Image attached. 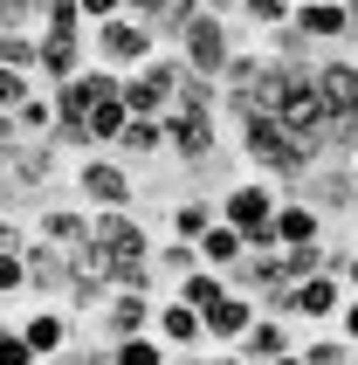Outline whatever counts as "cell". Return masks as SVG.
Wrapping results in <instances>:
<instances>
[{
  "label": "cell",
  "instance_id": "cell-1",
  "mask_svg": "<svg viewBox=\"0 0 358 365\" xmlns=\"http://www.w3.org/2000/svg\"><path fill=\"white\" fill-rule=\"evenodd\" d=\"M276 207H282V186L262 180V173H248V180H235L227 193H220V221L241 227L248 248H282L276 242Z\"/></svg>",
  "mask_w": 358,
  "mask_h": 365
},
{
  "label": "cell",
  "instance_id": "cell-2",
  "mask_svg": "<svg viewBox=\"0 0 358 365\" xmlns=\"http://www.w3.org/2000/svg\"><path fill=\"white\" fill-rule=\"evenodd\" d=\"M159 56V28L138 14H111L90 28V62H103V69H118V76H131V69H145V62Z\"/></svg>",
  "mask_w": 358,
  "mask_h": 365
},
{
  "label": "cell",
  "instance_id": "cell-3",
  "mask_svg": "<svg viewBox=\"0 0 358 365\" xmlns=\"http://www.w3.org/2000/svg\"><path fill=\"white\" fill-rule=\"evenodd\" d=\"M69 186H76V200L97 214V207H131L138 200V173L118 159V152H83L69 165Z\"/></svg>",
  "mask_w": 358,
  "mask_h": 365
},
{
  "label": "cell",
  "instance_id": "cell-4",
  "mask_svg": "<svg viewBox=\"0 0 358 365\" xmlns=\"http://www.w3.org/2000/svg\"><path fill=\"white\" fill-rule=\"evenodd\" d=\"M173 48H179V62H186V69H200V76H220V69H227V56H235V28H227V14L200 7Z\"/></svg>",
  "mask_w": 358,
  "mask_h": 365
},
{
  "label": "cell",
  "instance_id": "cell-5",
  "mask_svg": "<svg viewBox=\"0 0 358 365\" xmlns=\"http://www.w3.org/2000/svg\"><path fill=\"white\" fill-rule=\"evenodd\" d=\"M214 152H220V118H207V110H165V159H179V165H214Z\"/></svg>",
  "mask_w": 358,
  "mask_h": 365
},
{
  "label": "cell",
  "instance_id": "cell-6",
  "mask_svg": "<svg viewBox=\"0 0 358 365\" xmlns=\"http://www.w3.org/2000/svg\"><path fill=\"white\" fill-rule=\"evenodd\" d=\"M76 331H83V317H76L69 304H56V297L28 304V317H21V338L35 345V359H41V365H56L62 351L76 345Z\"/></svg>",
  "mask_w": 358,
  "mask_h": 365
},
{
  "label": "cell",
  "instance_id": "cell-7",
  "mask_svg": "<svg viewBox=\"0 0 358 365\" xmlns=\"http://www.w3.org/2000/svg\"><path fill=\"white\" fill-rule=\"evenodd\" d=\"M56 159H62L56 138H21L14 152L0 159V165H7V193H41V186L56 180Z\"/></svg>",
  "mask_w": 358,
  "mask_h": 365
},
{
  "label": "cell",
  "instance_id": "cell-8",
  "mask_svg": "<svg viewBox=\"0 0 358 365\" xmlns=\"http://www.w3.org/2000/svg\"><path fill=\"white\" fill-rule=\"evenodd\" d=\"M83 62H90V35H41L35 83L41 90H62L69 76H83Z\"/></svg>",
  "mask_w": 358,
  "mask_h": 365
},
{
  "label": "cell",
  "instance_id": "cell-9",
  "mask_svg": "<svg viewBox=\"0 0 358 365\" xmlns=\"http://www.w3.org/2000/svg\"><path fill=\"white\" fill-rule=\"evenodd\" d=\"M255 317H262V304L248 297V289H227L220 304H207V310H200V324H207V345H241Z\"/></svg>",
  "mask_w": 358,
  "mask_h": 365
},
{
  "label": "cell",
  "instance_id": "cell-10",
  "mask_svg": "<svg viewBox=\"0 0 358 365\" xmlns=\"http://www.w3.org/2000/svg\"><path fill=\"white\" fill-rule=\"evenodd\" d=\"M159 304H152V289H111L97 310V331L103 338H131V331H152Z\"/></svg>",
  "mask_w": 358,
  "mask_h": 365
},
{
  "label": "cell",
  "instance_id": "cell-11",
  "mask_svg": "<svg viewBox=\"0 0 358 365\" xmlns=\"http://www.w3.org/2000/svg\"><path fill=\"white\" fill-rule=\"evenodd\" d=\"M303 28V41H317V48H338V41H352V7L344 0H297V14H290Z\"/></svg>",
  "mask_w": 358,
  "mask_h": 365
},
{
  "label": "cell",
  "instance_id": "cell-12",
  "mask_svg": "<svg viewBox=\"0 0 358 365\" xmlns=\"http://www.w3.org/2000/svg\"><path fill=\"white\" fill-rule=\"evenodd\" d=\"M297 338H303V324H290V317H269V310H262L255 324H248V338H241V359L248 365H276L282 351H297Z\"/></svg>",
  "mask_w": 358,
  "mask_h": 365
},
{
  "label": "cell",
  "instance_id": "cell-13",
  "mask_svg": "<svg viewBox=\"0 0 358 365\" xmlns=\"http://www.w3.org/2000/svg\"><path fill=\"white\" fill-rule=\"evenodd\" d=\"M344 297H352V289H344V276H331V269L303 276L297 283V324H331L344 310Z\"/></svg>",
  "mask_w": 358,
  "mask_h": 365
},
{
  "label": "cell",
  "instance_id": "cell-14",
  "mask_svg": "<svg viewBox=\"0 0 358 365\" xmlns=\"http://www.w3.org/2000/svg\"><path fill=\"white\" fill-rule=\"evenodd\" d=\"M324 235H331V214H317L303 193H282V207H276V242L282 248H310V242H324Z\"/></svg>",
  "mask_w": 358,
  "mask_h": 365
},
{
  "label": "cell",
  "instance_id": "cell-15",
  "mask_svg": "<svg viewBox=\"0 0 358 365\" xmlns=\"http://www.w3.org/2000/svg\"><path fill=\"white\" fill-rule=\"evenodd\" d=\"M35 242H48V248H69L76 255L83 242H90V207H35Z\"/></svg>",
  "mask_w": 358,
  "mask_h": 365
},
{
  "label": "cell",
  "instance_id": "cell-16",
  "mask_svg": "<svg viewBox=\"0 0 358 365\" xmlns=\"http://www.w3.org/2000/svg\"><path fill=\"white\" fill-rule=\"evenodd\" d=\"M69 248H48V242H35L28 235V297H62L69 289Z\"/></svg>",
  "mask_w": 358,
  "mask_h": 365
},
{
  "label": "cell",
  "instance_id": "cell-17",
  "mask_svg": "<svg viewBox=\"0 0 358 365\" xmlns=\"http://www.w3.org/2000/svg\"><path fill=\"white\" fill-rule=\"evenodd\" d=\"M152 331H159L173 351H207V324H200V310H193V304H179V297H165V304H159Z\"/></svg>",
  "mask_w": 358,
  "mask_h": 365
},
{
  "label": "cell",
  "instance_id": "cell-18",
  "mask_svg": "<svg viewBox=\"0 0 358 365\" xmlns=\"http://www.w3.org/2000/svg\"><path fill=\"white\" fill-rule=\"evenodd\" d=\"M124 165H138V159H165V118H131L118 131V145H111Z\"/></svg>",
  "mask_w": 358,
  "mask_h": 365
},
{
  "label": "cell",
  "instance_id": "cell-19",
  "mask_svg": "<svg viewBox=\"0 0 358 365\" xmlns=\"http://www.w3.org/2000/svg\"><path fill=\"white\" fill-rule=\"evenodd\" d=\"M214 221H220V200H207V193H186V200H173V214H165L173 242H200Z\"/></svg>",
  "mask_w": 358,
  "mask_h": 365
},
{
  "label": "cell",
  "instance_id": "cell-20",
  "mask_svg": "<svg viewBox=\"0 0 358 365\" xmlns=\"http://www.w3.org/2000/svg\"><path fill=\"white\" fill-rule=\"evenodd\" d=\"M227 289H235V283H227V269H207V262H200V269H186V276L173 283V297H179V304H193V310H207V304H220Z\"/></svg>",
  "mask_w": 358,
  "mask_h": 365
},
{
  "label": "cell",
  "instance_id": "cell-21",
  "mask_svg": "<svg viewBox=\"0 0 358 365\" xmlns=\"http://www.w3.org/2000/svg\"><path fill=\"white\" fill-rule=\"evenodd\" d=\"M297 351H303L310 365H352V338H344V331H331V324H303Z\"/></svg>",
  "mask_w": 358,
  "mask_h": 365
},
{
  "label": "cell",
  "instance_id": "cell-22",
  "mask_svg": "<svg viewBox=\"0 0 358 365\" xmlns=\"http://www.w3.org/2000/svg\"><path fill=\"white\" fill-rule=\"evenodd\" d=\"M111 365H173V345L159 331H131V338H111Z\"/></svg>",
  "mask_w": 358,
  "mask_h": 365
},
{
  "label": "cell",
  "instance_id": "cell-23",
  "mask_svg": "<svg viewBox=\"0 0 358 365\" xmlns=\"http://www.w3.org/2000/svg\"><path fill=\"white\" fill-rule=\"evenodd\" d=\"M200 262H207V269H235L241 262V255H248V242H241V227H227V221H214V227H207V235H200Z\"/></svg>",
  "mask_w": 358,
  "mask_h": 365
},
{
  "label": "cell",
  "instance_id": "cell-24",
  "mask_svg": "<svg viewBox=\"0 0 358 365\" xmlns=\"http://www.w3.org/2000/svg\"><path fill=\"white\" fill-rule=\"evenodd\" d=\"M179 110H207V118H220V103H227V90H220V76H200V69H186L173 90Z\"/></svg>",
  "mask_w": 358,
  "mask_h": 365
},
{
  "label": "cell",
  "instance_id": "cell-25",
  "mask_svg": "<svg viewBox=\"0 0 358 365\" xmlns=\"http://www.w3.org/2000/svg\"><path fill=\"white\" fill-rule=\"evenodd\" d=\"M131 124V110H124V83L111 90V97H97L90 103V138H97V152H111L118 145V131Z\"/></svg>",
  "mask_w": 358,
  "mask_h": 365
},
{
  "label": "cell",
  "instance_id": "cell-26",
  "mask_svg": "<svg viewBox=\"0 0 358 365\" xmlns=\"http://www.w3.org/2000/svg\"><path fill=\"white\" fill-rule=\"evenodd\" d=\"M14 124H21V138H48V131H56V90H28V103H21L14 110Z\"/></svg>",
  "mask_w": 358,
  "mask_h": 365
},
{
  "label": "cell",
  "instance_id": "cell-27",
  "mask_svg": "<svg viewBox=\"0 0 358 365\" xmlns=\"http://www.w3.org/2000/svg\"><path fill=\"white\" fill-rule=\"evenodd\" d=\"M35 56H41V35H28V28H0V69H28V76H35Z\"/></svg>",
  "mask_w": 358,
  "mask_h": 365
},
{
  "label": "cell",
  "instance_id": "cell-28",
  "mask_svg": "<svg viewBox=\"0 0 358 365\" xmlns=\"http://www.w3.org/2000/svg\"><path fill=\"white\" fill-rule=\"evenodd\" d=\"M186 269H200V248H193V242H165V248H152V276H159V283H179Z\"/></svg>",
  "mask_w": 358,
  "mask_h": 365
},
{
  "label": "cell",
  "instance_id": "cell-29",
  "mask_svg": "<svg viewBox=\"0 0 358 365\" xmlns=\"http://www.w3.org/2000/svg\"><path fill=\"white\" fill-rule=\"evenodd\" d=\"M41 35H90L83 0H48V7H41Z\"/></svg>",
  "mask_w": 358,
  "mask_h": 365
},
{
  "label": "cell",
  "instance_id": "cell-30",
  "mask_svg": "<svg viewBox=\"0 0 358 365\" xmlns=\"http://www.w3.org/2000/svg\"><path fill=\"white\" fill-rule=\"evenodd\" d=\"M255 76H262V56H255V41H248V48H235V56H227L220 90H255Z\"/></svg>",
  "mask_w": 358,
  "mask_h": 365
},
{
  "label": "cell",
  "instance_id": "cell-31",
  "mask_svg": "<svg viewBox=\"0 0 358 365\" xmlns=\"http://www.w3.org/2000/svg\"><path fill=\"white\" fill-rule=\"evenodd\" d=\"M290 14H297V0H241V21H248V28H262V35H269V28H282Z\"/></svg>",
  "mask_w": 358,
  "mask_h": 365
},
{
  "label": "cell",
  "instance_id": "cell-32",
  "mask_svg": "<svg viewBox=\"0 0 358 365\" xmlns=\"http://www.w3.org/2000/svg\"><path fill=\"white\" fill-rule=\"evenodd\" d=\"M0 297H28V248H0Z\"/></svg>",
  "mask_w": 358,
  "mask_h": 365
},
{
  "label": "cell",
  "instance_id": "cell-33",
  "mask_svg": "<svg viewBox=\"0 0 358 365\" xmlns=\"http://www.w3.org/2000/svg\"><path fill=\"white\" fill-rule=\"evenodd\" d=\"M0 365H41V359H35V345L21 338L14 317H0Z\"/></svg>",
  "mask_w": 358,
  "mask_h": 365
},
{
  "label": "cell",
  "instance_id": "cell-34",
  "mask_svg": "<svg viewBox=\"0 0 358 365\" xmlns=\"http://www.w3.org/2000/svg\"><path fill=\"white\" fill-rule=\"evenodd\" d=\"M28 90H35V76H28V69H0V110H21V103H28Z\"/></svg>",
  "mask_w": 358,
  "mask_h": 365
},
{
  "label": "cell",
  "instance_id": "cell-35",
  "mask_svg": "<svg viewBox=\"0 0 358 365\" xmlns=\"http://www.w3.org/2000/svg\"><path fill=\"white\" fill-rule=\"evenodd\" d=\"M331 331H344V338H352V351H358V297H344V310L331 317Z\"/></svg>",
  "mask_w": 358,
  "mask_h": 365
},
{
  "label": "cell",
  "instance_id": "cell-36",
  "mask_svg": "<svg viewBox=\"0 0 358 365\" xmlns=\"http://www.w3.org/2000/svg\"><path fill=\"white\" fill-rule=\"evenodd\" d=\"M111 14H124V0H83V21H90V28L111 21Z\"/></svg>",
  "mask_w": 358,
  "mask_h": 365
},
{
  "label": "cell",
  "instance_id": "cell-37",
  "mask_svg": "<svg viewBox=\"0 0 358 365\" xmlns=\"http://www.w3.org/2000/svg\"><path fill=\"white\" fill-rule=\"evenodd\" d=\"M0 248H28V227H21L14 214H0Z\"/></svg>",
  "mask_w": 358,
  "mask_h": 365
},
{
  "label": "cell",
  "instance_id": "cell-38",
  "mask_svg": "<svg viewBox=\"0 0 358 365\" xmlns=\"http://www.w3.org/2000/svg\"><path fill=\"white\" fill-rule=\"evenodd\" d=\"M14 145H21V124H14V110H0V159H7Z\"/></svg>",
  "mask_w": 358,
  "mask_h": 365
},
{
  "label": "cell",
  "instance_id": "cell-39",
  "mask_svg": "<svg viewBox=\"0 0 358 365\" xmlns=\"http://www.w3.org/2000/svg\"><path fill=\"white\" fill-rule=\"evenodd\" d=\"M124 14H138V21H159V14H165V0H124Z\"/></svg>",
  "mask_w": 358,
  "mask_h": 365
},
{
  "label": "cell",
  "instance_id": "cell-40",
  "mask_svg": "<svg viewBox=\"0 0 358 365\" xmlns=\"http://www.w3.org/2000/svg\"><path fill=\"white\" fill-rule=\"evenodd\" d=\"M344 289L358 297V242H352V262H344Z\"/></svg>",
  "mask_w": 358,
  "mask_h": 365
},
{
  "label": "cell",
  "instance_id": "cell-41",
  "mask_svg": "<svg viewBox=\"0 0 358 365\" xmlns=\"http://www.w3.org/2000/svg\"><path fill=\"white\" fill-rule=\"evenodd\" d=\"M207 7H214V14H241V0H207Z\"/></svg>",
  "mask_w": 358,
  "mask_h": 365
},
{
  "label": "cell",
  "instance_id": "cell-42",
  "mask_svg": "<svg viewBox=\"0 0 358 365\" xmlns=\"http://www.w3.org/2000/svg\"><path fill=\"white\" fill-rule=\"evenodd\" d=\"M344 7H352V41H344V48H358V0H344Z\"/></svg>",
  "mask_w": 358,
  "mask_h": 365
},
{
  "label": "cell",
  "instance_id": "cell-43",
  "mask_svg": "<svg viewBox=\"0 0 358 365\" xmlns=\"http://www.w3.org/2000/svg\"><path fill=\"white\" fill-rule=\"evenodd\" d=\"M276 365H310V359H303V351H282V359Z\"/></svg>",
  "mask_w": 358,
  "mask_h": 365
},
{
  "label": "cell",
  "instance_id": "cell-44",
  "mask_svg": "<svg viewBox=\"0 0 358 365\" xmlns=\"http://www.w3.org/2000/svg\"><path fill=\"white\" fill-rule=\"evenodd\" d=\"M0 193H7V165H0Z\"/></svg>",
  "mask_w": 358,
  "mask_h": 365
},
{
  "label": "cell",
  "instance_id": "cell-45",
  "mask_svg": "<svg viewBox=\"0 0 358 365\" xmlns=\"http://www.w3.org/2000/svg\"><path fill=\"white\" fill-rule=\"evenodd\" d=\"M56 365H69V359H56Z\"/></svg>",
  "mask_w": 358,
  "mask_h": 365
},
{
  "label": "cell",
  "instance_id": "cell-46",
  "mask_svg": "<svg viewBox=\"0 0 358 365\" xmlns=\"http://www.w3.org/2000/svg\"><path fill=\"white\" fill-rule=\"evenodd\" d=\"M352 365H358V351H352Z\"/></svg>",
  "mask_w": 358,
  "mask_h": 365
},
{
  "label": "cell",
  "instance_id": "cell-47",
  "mask_svg": "<svg viewBox=\"0 0 358 365\" xmlns=\"http://www.w3.org/2000/svg\"><path fill=\"white\" fill-rule=\"evenodd\" d=\"M352 165H358V152H352Z\"/></svg>",
  "mask_w": 358,
  "mask_h": 365
},
{
  "label": "cell",
  "instance_id": "cell-48",
  "mask_svg": "<svg viewBox=\"0 0 358 365\" xmlns=\"http://www.w3.org/2000/svg\"><path fill=\"white\" fill-rule=\"evenodd\" d=\"M0 304H7V297H0Z\"/></svg>",
  "mask_w": 358,
  "mask_h": 365
},
{
  "label": "cell",
  "instance_id": "cell-49",
  "mask_svg": "<svg viewBox=\"0 0 358 365\" xmlns=\"http://www.w3.org/2000/svg\"><path fill=\"white\" fill-rule=\"evenodd\" d=\"M352 242H358V235H352Z\"/></svg>",
  "mask_w": 358,
  "mask_h": 365
}]
</instances>
